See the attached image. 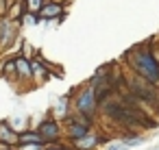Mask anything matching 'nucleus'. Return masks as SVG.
Returning <instances> with one entry per match:
<instances>
[{
    "label": "nucleus",
    "mask_w": 159,
    "mask_h": 150,
    "mask_svg": "<svg viewBox=\"0 0 159 150\" xmlns=\"http://www.w3.org/2000/svg\"><path fill=\"white\" fill-rule=\"evenodd\" d=\"M126 61H129V68L133 70V74L146 78L159 87V59L152 55V50L148 46H135L126 55Z\"/></svg>",
    "instance_id": "obj_1"
},
{
    "label": "nucleus",
    "mask_w": 159,
    "mask_h": 150,
    "mask_svg": "<svg viewBox=\"0 0 159 150\" xmlns=\"http://www.w3.org/2000/svg\"><path fill=\"white\" fill-rule=\"evenodd\" d=\"M126 89L144 104V107H155L157 109V102H159V87L152 85L150 81L137 76V74H131L129 76V83H126Z\"/></svg>",
    "instance_id": "obj_2"
},
{
    "label": "nucleus",
    "mask_w": 159,
    "mask_h": 150,
    "mask_svg": "<svg viewBox=\"0 0 159 150\" xmlns=\"http://www.w3.org/2000/svg\"><path fill=\"white\" fill-rule=\"evenodd\" d=\"M98 107H100V102H98L96 91H94L92 85L81 87L79 94L74 96V109H76V113H81V115H85V117H89V120L96 115Z\"/></svg>",
    "instance_id": "obj_3"
},
{
    "label": "nucleus",
    "mask_w": 159,
    "mask_h": 150,
    "mask_svg": "<svg viewBox=\"0 0 159 150\" xmlns=\"http://www.w3.org/2000/svg\"><path fill=\"white\" fill-rule=\"evenodd\" d=\"M31 70H33V81H37V85L46 83L52 76V65L48 61H44L42 55H33L31 57Z\"/></svg>",
    "instance_id": "obj_4"
},
{
    "label": "nucleus",
    "mask_w": 159,
    "mask_h": 150,
    "mask_svg": "<svg viewBox=\"0 0 159 150\" xmlns=\"http://www.w3.org/2000/svg\"><path fill=\"white\" fill-rule=\"evenodd\" d=\"M37 130H39V135L44 137V141H46V143H55V141L59 139V135H61L59 120H55V117H48V120L39 122Z\"/></svg>",
    "instance_id": "obj_5"
},
{
    "label": "nucleus",
    "mask_w": 159,
    "mask_h": 150,
    "mask_svg": "<svg viewBox=\"0 0 159 150\" xmlns=\"http://www.w3.org/2000/svg\"><path fill=\"white\" fill-rule=\"evenodd\" d=\"M63 5L59 2V0H48V2H44V7L39 9V18L42 20H61L63 18Z\"/></svg>",
    "instance_id": "obj_6"
},
{
    "label": "nucleus",
    "mask_w": 159,
    "mask_h": 150,
    "mask_svg": "<svg viewBox=\"0 0 159 150\" xmlns=\"http://www.w3.org/2000/svg\"><path fill=\"white\" fill-rule=\"evenodd\" d=\"M16 61V78L20 81V83H31L33 81V70H31V59H26V57H16L13 59Z\"/></svg>",
    "instance_id": "obj_7"
},
{
    "label": "nucleus",
    "mask_w": 159,
    "mask_h": 150,
    "mask_svg": "<svg viewBox=\"0 0 159 150\" xmlns=\"http://www.w3.org/2000/svg\"><path fill=\"white\" fill-rule=\"evenodd\" d=\"M100 141H102V137L89 130L87 135H83V137H79V139H72V148H74V150H94V148L100 146Z\"/></svg>",
    "instance_id": "obj_8"
},
{
    "label": "nucleus",
    "mask_w": 159,
    "mask_h": 150,
    "mask_svg": "<svg viewBox=\"0 0 159 150\" xmlns=\"http://www.w3.org/2000/svg\"><path fill=\"white\" fill-rule=\"evenodd\" d=\"M70 104H72L70 94L59 96V98L55 100V104H52V117H55V120H59V122H63V120L70 115Z\"/></svg>",
    "instance_id": "obj_9"
},
{
    "label": "nucleus",
    "mask_w": 159,
    "mask_h": 150,
    "mask_svg": "<svg viewBox=\"0 0 159 150\" xmlns=\"http://www.w3.org/2000/svg\"><path fill=\"white\" fill-rule=\"evenodd\" d=\"M0 143L7 146H18V133L9 122H0Z\"/></svg>",
    "instance_id": "obj_10"
},
{
    "label": "nucleus",
    "mask_w": 159,
    "mask_h": 150,
    "mask_svg": "<svg viewBox=\"0 0 159 150\" xmlns=\"http://www.w3.org/2000/svg\"><path fill=\"white\" fill-rule=\"evenodd\" d=\"M18 143H46V141H44V137L39 135V130L26 128V130L18 133Z\"/></svg>",
    "instance_id": "obj_11"
},
{
    "label": "nucleus",
    "mask_w": 159,
    "mask_h": 150,
    "mask_svg": "<svg viewBox=\"0 0 159 150\" xmlns=\"http://www.w3.org/2000/svg\"><path fill=\"white\" fill-rule=\"evenodd\" d=\"M144 137L142 135H137V133H129V137H124L122 139V143L126 146V148H135V146H144Z\"/></svg>",
    "instance_id": "obj_12"
},
{
    "label": "nucleus",
    "mask_w": 159,
    "mask_h": 150,
    "mask_svg": "<svg viewBox=\"0 0 159 150\" xmlns=\"http://www.w3.org/2000/svg\"><path fill=\"white\" fill-rule=\"evenodd\" d=\"M24 5L29 13H39V9L44 7V0H24Z\"/></svg>",
    "instance_id": "obj_13"
},
{
    "label": "nucleus",
    "mask_w": 159,
    "mask_h": 150,
    "mask_svg": "<svg viewBox=\"0 0 159 150\" xmlns=\"http://www.w3.org/2000/svg\"><path fill=\"white\" fill-rule=\"evenodd\" d=\"M46 143H18V150H44Z\"/></svg>",
    "instance_id": "obj_14"
},
{
    "label": "nucleus",
    "mask_w": 159,
    "mask_h": 150,
    "mask_svg": "<svg viewBox=\"0 0 159 150\" xmlns=\"http://www.w3.org/2000/svg\"><path fill=\"white\" fill-rule=\"evenodd\" d=\"M11 2H13V0H0V18H5V15H7Z\"/></svg>",
    "instance_id": "obj_15"
},
{
    "label": "nucleus",
    "mask_w": 159,
    "mask_h": 150,
    "mask_svg": "<svg viewBox=\"0 0 159 150\" xmlns=\"http://www.w3.org/2000/svg\"><path fill=\"white\" fill-rule=\"evenodd\" d=\"M105 150H129V148H126V146H124L122 141H113V143H109V146H107Z\"/></svg>",
    "instance_id": "obj_16"
},
{
    "label": "nucleus",
    "mask_w": 159,
    "mask_h": 150,
    "mask_svg": "<svg viewBox=\"0 0 159 150\" xmlns=\"http://www.w3.org/2000/svg\"><path fill=\"white\" fill-rule=\"evenodd\" d=\"M0 150H16V146H7V143H0Z\"/></svg>",
    "instance_id": "obj_17"
},
{
    "label": "nucleus",
    "mask_w": 159,
    "mask_h": 150,
    "mask_svg": "<svg viewBox=\"0 0 159 150\" xmlns=\"http://www.w3.org/2000/svg\"><path fill=\"white\" fill-rule=\"evenodd\" d=\"M44 150H63V148H61V146H46Z\"/></svg>",
    "instance_id": "obj_18"
},
{
    "label": "nucleus",
    "mask_w": 159,
    "mask_h": 150,
    "mask_svg": "<svg viewBox=\"0 0 159 150\" xmlns=\"http://www.w3.org/2000/svg\"><path fill=\"white\" fill-rule=\"evenodd\" d=\"M44 2H48V0H44Z\"/></svg>",
    "instance_id": "obj_19"
},
{
    "label": "nucleus",
    "mask_w": 159,
    "mask_h": 150,
    "mask_svg": "<svg viewBox=\"0 0 159 150\" xmlns=\"http://www.w3.org/2000/svg\"><path fill=\"white\" fill-rule=\"evenodd\" d=\"M157 150H159V148H157Z\"/></svg>",
    "instance_id": "obj_20"
}]
</instances>
